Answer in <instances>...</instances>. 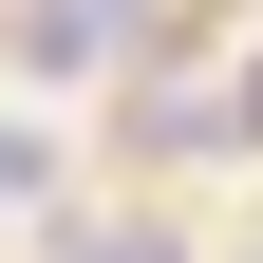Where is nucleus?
<instances>
[{
    "label": "nucleus",
    "instance_id": "nucleus-1",
    "mask_svg": "<svg viewBox=\"0 0 263 263\" xmlns=\"http://www.w3.org/2000/svg\"><path fill=\"white\" fill-rule=\"evenodd\" d=\"M0 57H19V76H94V57H113V0H19Z\"/></svg>",
    "mask_w": 263,
    "mask_h": 263
},
{
    "label": "nucleus",
    "instance_id": "nucleus-3",
    "mask_svg": "<svg viewBox=\"0 0 263 263\" xmlns=\"http://www.w3.org/2000/svg\"><path fill=\"white\" fill-rule=\"evenodd\" d=\"M76 263H170V245H151V226H94V245H76Z\"/></svg>",
    "mask_w": 263,
    "mask_h": 263
},
{
    "label": "nucleus",
    "instance_id": "nucleus-4",
    "mask_svg": "<svg viewBox=\"0 0 263 263\" xmlns=\"http://www.w3.org/2000/svg\"><path fill=\"white\" fill-rule=\"evenodd\" d=\"M226 113H245V132H263V76H245V94H226Z\"/></svg>",
    "mask_w": 263,
    "mask_h": 263
},
{
    "label": "nucleus",
    "instance_id": "nucleus-2",
    "mask_svg": "<svg viewBox=\"0 0 263 263\" xmlns=\"http://www.w3.org/2000/svg\"><path fill=\"white\" fill-rule=\"evenodd\" d=\"M19 207H57V151H38L19 113H0V226H19Z\"/></svg>",
    "mask_w": 263,
    "mask_h": 263
}]
</instances>
